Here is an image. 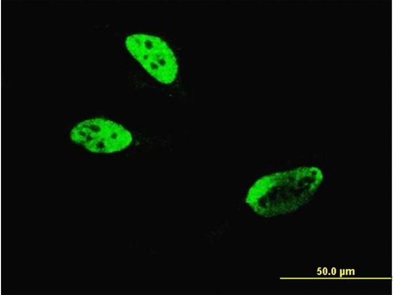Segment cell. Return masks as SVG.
<instances>
[{"label": "cell", "mask_w": 394, "mask_h": 295, "mask_svg": "<svg viewBox=\"0 0 394 295\" xmlns=\"http://www.w3.org/2000/svg\"><path fill=\"white\" fill-rule=\"evenodd\" d=\"M125 45L129 52L152 76L169 84L176 79L178 65L167 44L160 38L145 34L128 36Z\"/></svg>", "instance_id": "cell-1"}, {"label": "cell", "mask_w": 394, "mask_h": 295, "mask_svg": "<svg viewBox=\"0 0 394 295\" xmlns=\"http://www.w3.org/2000/svg\"><path fill=\"white\" fill-rule=\"evenodd\" d=\"M70 137L74 143L97 153L121 150L132 141L131 134L123 127L112 121L100 118L79 123L71 130Z\"/></svg>", "instance_id": "cell-2"}]
</instances>
